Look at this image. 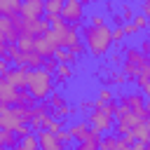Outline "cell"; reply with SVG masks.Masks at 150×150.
Wrapping results in <instances>:
<instances>
[{
  "label": "cell",
  "mask_w": 150,
  "mask_h": 150,
  "mask_svg": "<svg viewBox=\"0 0 150 150\" xmlns=\"http://www.w3.org/2000/svg\"><path fill=\"white\" fill-rule=\"evenodd\" d=\"M16 47L21 49V52H35V35H19V40H16Z\"/></svg>",
  "instance_id": "cell-16"
},
{
  "label": "cell",
  "mask_w": 150,
  "mask_h": 150,
  "mask_svg": "<svg viewBox=\"0 0 150 150\" xmlns=\"http://www.w3.org/2000/svg\"><path fill=\"white\" fill-rule=\"evenodd\" d=\"M131 21H134V26H136L138 30H145V28H148V16H145L143 12H141V14H134Z\"/></svg>",
  "instance_id": "cell-25"
},
{
  "label": "cell",
  "mask_w": 150,
  "mask_h": 150,
  "mask_svg": "<svg viewBox=\"0 0 150 150\" xmlns=\"http://www.w3.org/2000/svg\"><path fill=\"white\" fill-rule=\"evenodd\" d=\"M108 61H110V66H122V61H124V56H122V52H108Z\"/></svg>",
  "instance_id": "cell-29"
},
{
  "label": "cell",
  "mask_w": 150,
  "mask_h": 150,
  "mask_svg": "<svg viewBox=\"0 0 150 150\" xmlns=\"http://www.w3.org/2000/svg\"><path fill=\"white\" fill-rule=\"evenodd\" d=\"M70 150H77V148H70Z\"/></svg>",
  "instance_id": "cell-48"
},
{
  "label": "cell",
  "mask_w": 150,
  "mask_h": 150,
  "mask_svg": "<svg viewBox=\"0 0 150 150\" xmlns=\"http://www.w3.org/2000/svg\"><path fill=\"white\" fill-rule=\"evenodd\" d=\"M35 101H47L49 94L54 91V73L45 70V68H35V70H28V87H26Z\"/></svg>",
  "instance_id": "cell-2"
},
{
  "label": "cell",
  "mask_w": 150,
  "mask_h": 150,
  "mask_svg": "<svg viewBox=\"0 0 150 150\" xmlns=\"http://www.w3.org/2000/svg\"><path fill=\"white\" fill-rule=\"evenodd\" d=\"M47 103H49V108H52V110H56V108L66 105V98H63V94H59V91H52V94H49V98H47Z\"/></svg>",
  "instance_id": "cell-23"
},
{
  "label": "cell",
  "mask_w": 150,
  "mask_h": 150,
  "mask_svg": "<svg viewBox=\"0 0 150 150\" xmlns=\"http://www.w3.org/2000/svg\"><path fill=\"white\" fill-rule=\"evenodd\" d=\"M129 150H148V148H145V143H143V141H134Z\"/></svg>",
  "instance_id": "cell-38"
},
{
  "label": "cell",
  "mask_w": 150,
  "mask_h": 150,
  "mask_svg": "<svg viewBox=\"0 0 150 150\" xmlns=\"http://www.w3.org/2000/svg\"><path fill=\"white\" fill-rule=\"evenodd\" d=\"M14 150H19V148H14Z\"/></svg>",
  "instance_id": "cell-51"
},
{
  "label": "cell",
  "mask_w": 150,
  "mask_h": 150,
  "mask_svg": "<svg viewBox=\"0 0 150 150\" xmlns=\"http://www.w3.org/2000/svg\"><path fill=\"white\" fill-rule=\"evenodd\" d=\"M0 35L7 40V42H16L19 40V28H16V23H14V19L12 16H0Z\"/></svg>",
  "instance_id": "cell-10"
},
{
  "label": "cell",
  "mask_w": 150,
  "mask_h": 150,
  "mask_svg": "<svg viewBox=\"0 0 150 150\" xmlns=\"http://www.w3.org/2000/svg\"><path fill=\"white\" fill-rule=\"evenodd\" d=\"M145 127H148V129H150V115H148V117H145Z\"/></svg>",
  "instance_id": "cell-44"
},
{
  "label": "cell",
  "mask_w": 150,
  "mask_h": 150,
  "mask_svg": "<svg viewBox=\"0 0 150 150\" xmlns=\"http://www.w3.org/2000/svg\"><path fill=\"white\" fill-rule=\"evenodd\" d=\"M75 75H77L75 63H59V66H56V73H54L56 84H66V82H70Z\"/></svg>",
  "instance_id": "cell-12"
},
{
  "label": "cell",
  "mask_w": 150,
  "mask_h": 150,
  "mask_svg": "<svg viewBox=\"0 0 150 150\" xmlns=\"http://www.w3.org/2000/svg\"><path fill=\"white\" fill-rule=\"evenodd\" d=\"M7 70H9V61H7V59H5V56H0V73H2V75H5V73H7Z\"/></svg>",
  "instance_id": "cell-36"
},
{
  "label": "cell",
  "mask_w": 150,
  "mask_h": 150,
  "mask_svg": "<svg viewBox=\"0 0 150 150\" xmlns=\"http://www.w3.org/2000/svg\"><path fill=\"white\" fill-rule=\"evenodd\" d=\"M56 66H59V61H56L54 56H47V59H45V66H42V68H45V70H49V73H56Z\"/></svg>",
  "instance_id": "cell-32"
},
{
  "label": "cell",
  "mask_w": 150,
  "mask_h": 150,
  "mask_svg": "<svg viewBox=\"0 0 150 150\" xmlns=\"http://www.w3.org/2000/svg\"><path fill=\"white\" fill-rule=\"evenodd\" d=\"M26 61H28V52H19V54L14 56V61H12V63L19 68V66H26Z\"/></svg>",
  "instance_id": "cell-33"
},
{
  "label": "cell",
  "mask_w": 150,
  "mask_h": 150,
  "mask_svg": "<svg viewBox=\"0 0 150 150\" xmlns=\"http://www.w3.org/2000/svg\"><path fill=\"white\" fill-rule=\"evenodd\" d=\"M26 66H28L30 70L42 68V66H45V56H40L38 52H28V61H26Z\"/></svg>",
  "instance_id": "cell-21"
},
{
  "label": "cell",
  "mask_w": 150,
  "mask_h": 150,
  "mask_svg": "<svg viewBox=\"0 0 150 150\" xmlns=\"http://www.w3.org/2000/svg\"><path fill=\"white\" fill-rule=\"evenodd\" d=\"M124 38H127V35H124L122 26H115V28H112V45H122Z\"/></svg>",
  "instance_id": "cell-28"
},
{
  "label": "cell",
  "mask_w": 150,
  "mask_h": 150,
  "mask_svg": "<svg viewBox=\"0 0 150 150\" xmlns=\"http://www.w3.org/2000/svg\"><path fill=\"white\" fill-rule=\"evenodd\" d=\"M122 54H124V61H122V73L127 75V80L136 82V77L141 75V70L145 68L148 63V56L138 49V47H122Z\"/></svg>",
  "instance_id": "cell-3"
},
{
  "label": "cell",
  "mask_w": 150,
  "mask_h": 150,
  "mask_svg": "<svg viewBox=\"0 0 150 150\" xmlns=\"http://www.w3.org/2000/svg\"><path fill=\"white\" fill-rule=\"evenodd\" d=\"M38 150H42V148H38Z\"/></svg>",
  "instance_id": "cell-50"
},
{
  "label": "cell",
  "mask_w": 150,
  "mask_h": 150,
  "mask_svg": "<svg viewBox=\"0 0 150 150\" xmlns=\"http://www.w3.org/2000/svg\"><path fill=\"white\" fill-rule=\"evenodd\" d=\"M59 49V45H56V40H54V33L49 30V33H45V35H38L35 38V52L40 54V56H54V52Z\"/></svg>",
  "instance_id": "cell-6"
},
{
  "label": "cell",
  "mask_w": 150,
  "mask_h": 150,
  "mask_svg": "<svg viewBox=\"0 0 150 150\" xmlns=\"http://www.w3.org/2000/svg\"><path fill=\"white\" fill-rule=\"evenodd\" d=\"M2 148H7V145H5V129H0V150H2Z\"/></svg>",
  "instance_id": "cell-40"
},
{
  "label": "cell",
  "mask_w": 150,
  "mask_h": 150,
  "mask_svg": "<svg viewBox=\"0 0 150 150\" xmlns=\"http://www.w3.org/2000/svg\"><path fill=\"white\" fill-rule=\"evenodd\" d=\"M23 0H0V16H16Z\"/></svg>",
  "instance_id": "cell-14"
},
{
  "label": "cell",
  "mask_w": 150,
  "mask_h": 150,
  "mask_svg": "<svg viewBox=\"0 0 150 150\" xmlns=\"http://www.w3.org/2000/svg\"><path fill=\"white\" fill-rule=\"evenodd\" d=\"M66 0H45V12L47 14H61Z\"/></svg>",
  "instance_id": "cell-20"
},
{
  "label": "cell",
  "mask_w": 150,
  "mask_h": 150,
  "mask_svg": "<svg viewBox=\"0 0 150 150\" xmlns=\"http://www.w3.org/2000/svg\"><path fill=\"white\" fill-rule=\"evenodd\" d=\"M16 98H19V89L2 77V80H0V103H5V105H16Z\"/></svg>",
  "instance_id": "cell-11"
},
{
  "label": "cell",
  "mask_w": 150,
  "mask_h": 150,
  "mask_svg": "<svg viewBox=\"0 0 150 150\" xmlns=\"http://www.w3.org/2000/svg\"><path fill=\"white\" fill-rule=\"evenodd\" d=\"M80 35H82V42H84L89 56H94V59L108 56V52H110V47H112V28H110L108 23H105V26L82 23Z\"/></svg>",
  "instance_id": "cell-1"
},
{
  "label": "cell",
  "mask_w": 150,
  "mask_h": 150,
  "mask_svg": "<svg viewBox=\"0 0 150 150\" xmlns=\"http://www.w3.org/2000/svg\"><path fill=\"white\" fill-rule=\"evenodd\" d=\"M120 9H122L124 21H131V19H134V14H136V12H134V7H131L129 2H122V7H120Z\"/></svg>",
  "instance_id": "cell-26"
},
{
  "label": "cell",
  "mask_w": 150,
  "mask_h": 150,
  "mask_svg": "<svg viewBox=\"0 0 150 150\" xmlns=\"http://www.w3.org/2000/svg\"><path fill=\"white\" fill-rule=\"evenodd\" d=\"M56 138H59L61 143H70V141H73V134H70V129L66 127V129H61V131H56Z\"/></svg>",
  "instance_id": "cell-31"
},
{
  "label": "cell",
  "mask_w": 150,
  "mask_h": 150,
  "mask_svg": "<svg viewBox=\"0 0 150 150\" xmlns=\"http://www.w3.org/2000/svg\"><path fill=\"white\" fill-rule=\"evenodd\" d=\"M2 150H9V148H2Z\"/></svg>",
  "instance_id": "cell-49"
},
{
  "label": "cell",
  "mask_w": 150,
  "mask_h": 150,
  "mask_svg": "<svg viewBox=\"0 0 150 150\" xmlns=\"http://www.w3.org/2000/svg\"><path fill=\"white\" fill-rule=\"evenodd\" d=\"M122 30H124V35H131V38L141 33V30L134 26V21H124V23H122Z\"/></svg>",
  "instance_id": "cell-27"
},
{
  "label": "cell",
  "mask_w": 150,
  "mask_h": 150,
  "mask_svg": "<svg viewBox=\"0 0 150 150\" xmlns=\"http://www.w3.org/2000/svg\"><path fill=\"white\" fill-rule=\"evenodd\" d=\"M61 16L68 23H84V19H87L84 16V2L82 0H66Z\"/></svg>",
  "instance_id": "cell-5"
},
{
  "label": "cell",
  "mask_w": 150,
  "mask_h": 150,
  "mask_svg": "<svg viewBox=\"0 0 150 150\" xmlns=\"http://www.w3.org/2000/svg\"><path fill=\"white\" fill-rule=\"evenodd\" d=\"M14 134L19 136V141L23 138V136H28V134H33V129H30V124H19L16 129H14Z\"/></svg>",
  "instance_id": "cell-30"
},
{
  "label": "cell",
  "mask_w": 150,
  "mask_h": 150,
  "mask_svg": "<svg viewBox=\"0 0 150 150\" xmlns=\"http://www.w3.org/2000/svg\"><path fill=\"white\" fill-rule=\"evenodd\" d=\"M35 134H38V143H40L42 150H63V143L56 138L54 131L42 129V131H35Z\"/></svg>",
  "instance_id": "cell-9"
},
{
  "label": "cell",
  "mask_w": 150,
  "mask_h": 150,
  "mask_svg": "<svg viewBox=\"0 0 150 150\" xmlns=\"http://www.w3.org/2000/svg\"><path fill=\"white\" fill-rule=\"evenodd\" d=\"M16 148H19V150H38V148H40V143H38V134H28V136H23V138L19 141Z\"/></svg>",
  "instance_id": "cell-17"
},
{
  "label": "cell",
  "mask_w": 150,
  "mask_h": 150,
  "mask_svg": "<svg viewBox=\"0 0 150 150\" xmlns=\"http://www.w3.org/2000/svg\"><path fill=\"white\" fill-rule=\"evenodd\" d=\"M2 77H5V75H2V73H0V80H2Z\"/></svg>",
  "instance_id": "cell-47"
},
{
  "label": "cell",
  "mask_w": 150,
  "mask_h": 150,
  "mask_svg": "<svg viewBox=\"0 0 150 150\" xmlns=\"http://www.w3.org/2000/svg\"><path fill=\"white\" fill-rule=\"evenodd\" d=\"M145 30H148V40H150V21H148V28Z\"/></svg>",
  "instance_id": "cell-45"
},
{
  "label": "cell",
  "mask_w": 150,
  "mask_h": 150,
  "mask_svg": "<svg viewBox=\"0 0 150 150\" xmlns=\"http://www.w3.org/2000/svg\"><path fill=\"white\" fill-rule=\"evenodd\" d=\"M143 94H145V98H150V82L143 87Z\"/></svg>",
  "instance_id": "cell-41"
},
{
  "label": "cell",
  "mask_w": 150,
  "mask_h": 150,
  "mask_svg": "<svg viewBox=\"0 0 150 150\" xmlns=\"http://www.w3.org/2000/svg\"><path fill=\"white\" fill-rule=\"evenodd\" d=\"M68 129H70V134H73V141H77V143L87 141L89 134H91V124H89L87 120H82V122H73V124H68Z\"/></svg>",
  "instance_id": "cell-13"
},
{
  "label": "cell",
  "mask_w": 150,
  "mask_h": 150,
  "mask_svg": "<svg viewBox=\"0 0 150 150\" xmlns=\"http://www.w3.org/2000/svg\"><path fill=\"white\" fill-rule=\"evenodd\" d=\"M9 105H5V103H0V120H2V115H5V110H7Z\"/></svg>",
  "instance_id": "cell-42"
},
{
  "label": "cell",
  "mask_w": 150,
  "mask_h": 150,
  "mask_svg": "<svg viewBox=\"0 0 150 150\" xmlns=\"http://www.w3.org/2000/svg\"><path fill=\"white\" fill-rule=\"evenodd\" d=\"M112 23H115V26H122V23H124V16H122V14H112Z\"/></svg>",
  "instance_id": "cell-39"
},
{
  "label": "cell",
  "mask_w": 150,
  "mask_h": 150,
  "mask_svg": "<svg viewBox=\"0 0 150 150\" xmlns=\"http://www.w3.org/2000/svg\"><path fill=\"white\" fill-rule=\"evenodd\" d=\"M138 49H141L145 56H150V40H148V38H143V40L138 42Z\"/></svg>",
  "instance_id": "cell-34"
},
{
  "label": "cell",
  "mask_w": 150,
  "mask_h": 150,
  "mask_svg": "<svg viewBox=\"0 0 150 150\" xmlns=\"http://www.w3.org/2000/svg\"><path fill=\"white\" fill-rule=\"evenodd\" d=\"M96 98H98L101 103H110V101H115V94H112V87H108V84H103V87L98 89V94H96Z\"/></svg>",
  "instance_id": "cell-22"
},
{
  "label": "cell",
  "mask_w": 150,
  "mask_h": 150,
  "mask_svg": "<svg viewBox=\"0 0 150 150\" xmlns=\"http://www.w3.org/2000/svg\"><path fill=\"white\" fill-rule=\"evenodd\" d=\"M96 2H103V0H84V5H96Z\"/></svg>",
  "instance_id": "cell-43"
},
{
  "label": "cell",
  "mask_w": 150,
  "mask_h": 150,
  "mask_svg": "<svg viewBox=\"0 0 150 150\" xmlns=\"http://www.w3.org/2000/svg\"><path fill=\"white\" fill-rule=\"evenodd\" d=\"M145 94H143V89L141 91H131V94H127V91H120V103L122 105H127L131 112H136V115H141L143 120L148 117V110H145Z\"/></svg>",
  "instance_id": "cell-4"
},
{
  "label": "cell",
  "mask_w": 150,
  "mask_h": 150,
  "mask_svg": "<svg viewBox=\"0 0 150 150\" xmlns=\"http://www.w3.org/2000/svg\"><path fill=\"white\" fill-rule=\"evenodd\" d=\"M129 80H127V75L122 73V70H108V77H105V84L108 87H124Z\"/></svg>",
  "instance_id": "cell-15"
},
{
  "label": "cell",
  "mask_w": 150,
  "mask_h": 150,
  "mask_svg": "<svg viewBox=\"0 0 150 150\" xmlns=\"http://www.w3.org/2000/svg\"><path fill=\"white\" fill-rule=\"evenodd\" d=\"M141 12L150 19V0H143V2H141Z\"/></svg>",
  "instance_id": "cell-37"
},
{
  "label": "cell",
  "mask_w": 150,
  "mask_h": 150,
  "mask_svg": "<svg viewBox=\"0 0 150 150\" xmlns=\"http://www.w3.org/2000/svg\"><path fill=\"white\" fill-rule=\"evenodd\" d=\"M28 66H14V68H9L7 73H5V80L9 82V84H14L16 89H26L28 87Z\"/></svg>",
  "instance_id": "cell-7"
},
{
  "label": "cell",
  "mask_w": 150,
  "mask_h": 150,
  "mask_svg": "<svg viewBox=\"0 0 150 150\" xmlns=\"http://www.w3.org/2000/svg\"><path fill=\"white\" fill-rule=\"evenodd\" d=\"M87 19H89L91 26H105V14H103V12H91Z\"/></svg>",
  "instance_id": "cell-24"
},
{
  "label": "cell",
  "mask_w": 150,
  "mask_h": 150,
  "mask_svg": "<svg viewBox=\"0 0 150 150\" xmlns=\"http://www.w3.org/2000/svg\"><path fill=\"white\" fill-rule=\"evenodd\" d=\"M54 59H56L59 63H77V56H75V54H70L66 47H59V49L54 52Z\"/></svg>",
  "instance_id": "cell-18"
},
{
  "label": "cell",
  "mask_w": 150,
  "mask_h": 150,
  "mask_svg": "<svg viewBox=\"0 0 150 150\" xmlns=\"http://www.w3.org/2000/svg\"><path fill=\"white\" fill-rule=\"evenodd\" d=\"M145 148H148V150H150V138H148V141H145Z\"/></svg>",
  "instance_id": "cell-46"
},
{
  "label": "cell",
  "mask_w": 150,
  "mask_h": 150,
  "mask_svg": "<svg viewBox=\"0 0 150 150\" xmlns=\"http://www.w3.org/2000/svg\"><path fill=\"white\" fill-rule=\"evenodd\" d=\"M131 131H134V136H136V141H148L150 138V129L145 127V120L141 122V124H136V127H131Z\"/></svg>",
  "instance_id": "cell-19"
},
{
  "label": "cell",
  "mask_w": 150,
  "mask_h": 150,
  "mask_svg": "<svg viewBox=\"0 0 150 150\" xmlns=\"http://www.w3.org/2000/svg\"><path fill=\"white\" fill-rule=\"evenodd\" d=\"M19 14L23 19H42V14H45V0H23Z\"/></svg>",
  "instance_id": "cell-8"
},
{
  "label": "cell",
  "mask_w": 150,
  "mask_h": 150,
  "mask_svg": "<svg viewBox=\"0 0 150 150\" xmlns=\"http://www.w3.org/2000/svg\"><path fill=\"white\" fill-rule=\"evenodd\" d=\"M91 108H94V98H84V101H80V110L87 112V110H91Z\"/></svg>",
  "instance_id": "cell-35"
}]
</instances>
